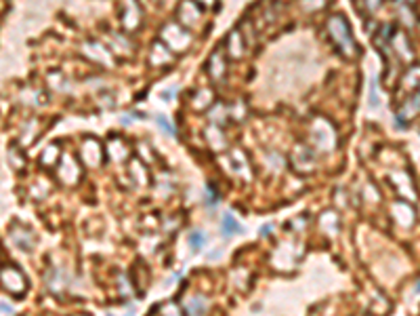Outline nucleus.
Here are the masks:
<instances>
[{"label": "nucleus", "instance_id": "1", "mask_svg": "<svg viewBox=\"0 0 420 316\" xmlns=\"http://www.w3.org/2000/svg\"><path fill=\"white\" fill-rule=\"evenodd\" d=\"M326 28L332 42L336 45V49L343 53L345 57H355L357 53V45L351 36V28H349V21L345 19L343 15H332L330 19L326 21Z\"/></svg>", "mask_w": 420, "mask_h": 316}, {"label": "nucleus", "instance_id": "20", "mask_svg": "<svg viewBox=\"0 0 420 316\" xmlns=\"http://www.w3.org/2000/svg\"><path fill=\"white\" fill-rule=\"evenodd\" d=\"M0 314H8V316H11V314H13V308H11V306H8V304L0 302Z\"/></svg>", "mask_w": 420, "mask_h": 316}, {"label": "nucleus", "instance_id": "7", "mask_svg": "<svg viewBox=\"0 0 420 316\" xmlns=\"http://www.w3.org/2000/svg\"><path fill=\"white\" fill-rule=\"evenodd\" d=\"M187 316H204L206 314V297L204 295H193L185 306Z\"/></svg>", "mask_w": 420, "mask_h": 316}, {"label": "nucleus", "instance_id": "24", "mask_svg": "<svg viewBox=\"0 0 420 316\" xmlns=\"http://www.w3.org/2000/svg\"><path fill=\"white\" fill-rule=\"evenodd\" d=\"M418 293H420V283H418Z\"/></svg>", "mask_w": 420, "mask_h": 316}, {"label": "nucleus", "instance_id": "13", "mask_svg": "<svg viewBox=\"0 0 420 316\" xmlns=\"http://www.w3.org/2000/svg\"><path fill=\"white\" fill-rule=\"evenodd\" d=\"M210 101H212V93L208 89H202L191 99V105H193L195 110H206V108H210Z\"/></svg>", "mask_w": 420, "mask_h": 316}, {"label": "nucleus", "instance_id": "9", "mask_svg": "<svg viewBox=\"0 0 420 316\" xmlns=\"http://www.w3.org/2000/svg\"><path fill=\"white\" fill-rule=\"evenodd\" d=\"M137 23H139V6L135 0H128V6H126V11H124V28L135 30Z\"/></svg>", "mask_w": 420, "mask_h": 316}, {"label": "nucleus", "instance_id": "14", "mask_svg": "<svg viewBox=\"0 0 420 316\" xmlns=\"http://www.w3.org/2000/svg\"><path fill=\"white\" fill-rule=\"evenodd\" d=\"M206 135H208V144H212V148H217V150H221V148H225V137H223V131L217 127V125H212L208 131H206Z\"/></svg>", "mask_w": 420, "mask_h": 316}, {"label": "nucleus", "instance_id": "5", "mask_svg": "<svg viewBox=\"0 0 420 316\" xmlns=\"http://www.w3.org/2000/svg\"><path fill=\"white\" fill-rule=\"evenodd\" d=\"M208 74L214 82H223V78L227 74V61L221 55V51H217L208 61Z\"/></svg>", "mask_w": 420, "mask_h": 316}, {"label": "nucleus", "instance_id": "21", "mask_svg": "<svg viewBox=\"0 0 420 316\" xmlns=\"http://www.w3.org/2000/svg\"><path fill=\"white\" fill-rule=\"evenodd\" d=\"M365 4H368V8H370V11H374V8H376V6L380 4V0H368V2H365Z\"/></svg>", "mask_w": 420, "mask_h": 316}, {"label": "nucleus", "instance_id": "11", "mask_svg": "<svg viewBox=\"0 0 420 316\" xmlns=\"http://www.w3.org/2000/svg\"><path fill=\"white\" fill-rule=\"evenodd\" d=\"M171 61V53L166 51L164 42H156L154 49H151V64L154 66H164Z\"/></svg>", "mask_w": 420, "mask_h": 316}, {"label": "nucleus", "instance_id": "23", "mask_svg": "<svg viewBox=\"0 0 420 316\" xmlns=\"http://www.w3.org/2000/svg\"><path fill=\"white\" fill-rule=\"evenodd\" d=\"M200 2H202V4H212L214 0H200Z\"/></svg>", "mask_w": 420, "mask_h": 316}, {"label": "nucleus", "instance_id": "10", "mask_svg": "<svg viewBox=\"0 0 420 316\" xmlns=\"http://www.w3.org/2000/svg\"><path fill=\"white\" fill-rule=\"evenodd\" d=\"M82 152H84V156H86V162H88V164H99L101 148H99V144H97L95 139H88V142L84 144V148H82Z\"/></svg>", "mask_w": 420, "mask_h": 316}, {"label": "nucleus", "instance_id": "8", "mask_svg": "<svg viewBox=\"0 0 420 316\" xmlns=\"http://www.w3.org/2000/svg\"><path fill=\"white\" fill-rule=\"evenodd\" d=\"M244 232V228L240 226L238 219L227 213L225 217H223V236H227V238H231V236H236V234H242Z\"/></svg>", "mask_w": 420, "mask_h": 316}, {"label": "nucleus", "instance_id": "3", "mask_svg": "<svg viewBox=\"0 0 420 316\" xmlns=\"http://www.w3.org/2000/svg\"><path fill=\"white\" fill-rule=\"evenodd\" d=\"M311 139L315 142L319 150H330L334 146V131L330 127V122L317 118L315 125L311 127Z\"/></svg>", "mask_w": 420, "mask_h": 316}, {"label": "nucleus", "instance_id": "25", "mask_svg": "<svg viewBox=\"0 0 420 316\" xmlns=\"http://www.w3.org/2000/svg\"><path fill=\"white\" fill-rule=\"evenodd\" d=\"M418 97H420V89H418Z\"/></svg>", "mask_w": 420, "mask_h": 316}, {"label": "nucleus", "instance_id": "18", "mask_svg": "<svg viewBox=\"0 0 420 316\" xmlns=\"http://www.w3.org/2000/svg\"><path fill=\"white\" fill-rule=\"evenodd\" d=\"M158 122H160V127H162L168 135H175V129L171 127V122H168V118H166V116H158Z\"/></svg>", "mask_w": 420, "mask_h": 316}, {"label": "nucleus", "instance_id": "19", "mask_svg": "<svg viewBox=\"0 0 420 316\" xmlns=\"http://www.w3.org/2000/svg\"><path fill=\"white\" fill-rule=\"evenodd\" d=\"M324 2H326V0H300V4L305 6L307 11H311V4H315V11H317V8L324 6Z\"/></svg>", "mask_w": 420, "mask_h": 316}, {"label": "nucleus", "instance_id": "17", "mask_svg": "<svg viewBox=\"0 0 420 316\" xmlns=\"http://www.w3.org/2000/svg\"><path fill=\"white\" fill-rule=\"evenodd\" d=\"M189 242H191V249L193 251H200L204 247V242H206V236H204L202 230H193L191 236H189Z\"/></svg>", "mask_w": 420, "mask_h": 316}, {"label": "nucleus", "instance_id": "6", "mask_svg": "<svg viewBox=\"0 0 420 316\" xmlns=\"http://www.w3.org/2000/svg\"><path fill=\"white\" fill-rule=\"evenodd\" d=\"M225 47H227V53H229V57H234V59H240L244 55V40L240 38V32L234 30L229 34V38L225 42Z\"/></svg>", "mask_w": 420, "mask_h": 316}, {"label": "nucleus", "instance_id": "16", "mask_svg": "<svg viewBox=\"0 0 420 316\" xmlns=\"http://www.w3.org/2000/svg\"><path fill=\"white\" fill-rule=\"evenodd\" d=\"M107 150H110L112 158H116V160H120V158H124V156L128 154L126 146H124V144H120L118 139H116V142H110V146H107Z\"/></svg>", "mask_w": 420, "mask_h": 316}, {"label": "nucleus", "instance_id": "22", "mask_svg": "<svg viewBox=\"0 0 420 316\" xmlns=\"http://www.w3.org/2000/svg\"><path fill=\"white\" fill-rule=\"evenodd\" d=\"M271 230H273V226H265L263 230H261V236H267V234H271Z\"/></svg>", "mask_w": 420, "mask_h": 316}, {"label": "nucleus", "instance_id": "15", "mask_svg": "<svg viewBox=\"0 0 420 316\" xmlns=\"http://www.w3.org/2000/svg\"><path fill=\"white\" fill-rule=\"evenodd\" d=\"M227 112H229V110L225 108V105H221V103H219V105H214L212 112H210V120H212V125L221 127V122L227 118Z\"/></svg>", "mask_w": 420, "mask_h": 316}, {"label": "nucleus", "instance_id": "2", "mask_svg": "<svg viewBox=\"0 0 420 316\" xmlns=\"http://www.w3.org/2000/svg\"><path fill=\"white\" fill-rule=\"evenodd\" d=\"M162 40H164L166 47H171V49H175V51H185L187 47H189L191 36L181 28V25H177V23H166L164 28H162Z\"/></svg>", "mask_w": 420, "mask_h": 316}, {"label": "nucleus", "instance_id": "12", "mask_svg": "<svg viewBox=\"0 0 420 316\" xmlns=\"http://www.w3.org/2000/svg\"><path fill=\"white\" fill-rule=\"evenodd\" d=\"M302 162H307V166L311 169V166H313V154H311L309 148L299 146L297 152H294V164H297L299 169H302Z\"/></svg>", "mask_w": 420, "mask_h": 316}, {"label": "nucleus", "instance_id": "4", "mask_svg": "<svg viewBox=\"0 0 420 316\" xmlns=\"http://www.w3.org/2000/svg\"><path fill=\"white\" fill-rule=\"evenodd\" d=\"M179 21H181L183 25H195L200 21V17H202V11H200V6L195 0H183L181 6H179Z\"/></svg>", "mask_w": 420, "mask_h": 316}]
</instances>
